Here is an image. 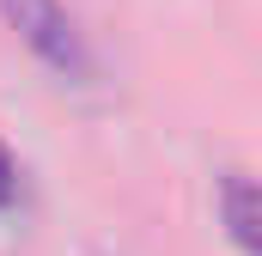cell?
I'll return each instance as SVG.
<instances>
[{"mask_svg": "<svg viewBox=\"0 0 262 256\" xmlns=\"http://www.w3.org/2000/svg\"><path fill=\"white\" fill-rule=\"evenodd\" d=\"M0 6H6L12 31L55 73H67V79H85L92 73V49H85V37H79V25H73V12H67L61 0H0Z\"/></svg>", "mask_w": 262, "mask_h": 256, "instance_id": "1", "label": "cell"}, {"mask_svg": "<svg viewBox=\"0 0 262 256\" xmlns=\"http://www.w3.org/2000/svg\"><path fill=\"white\" fill-rule=\"evenodd\" d=\"M220 214H226L232 244L250 250V256H262V183H256V177L226 171V183H220Z\"/></svg>", "mask_w": 262, "mask_h": 256, "instance_id": "2", "label": "cell"}, {"mask_svg": "<svg viewBox=\"0 0 262 256\" xmlns=\"http://www.w3.org/2000/svg\"><path fill=\"white\" fill-rule=\"evenodd\" d=\"M12 195H18V165H12V153L0 140V207H12Z\"/></svg>", "mask_w": 262, "mask_h": 256, "instance_id": "3", "label": "cell"}]
</instances>
